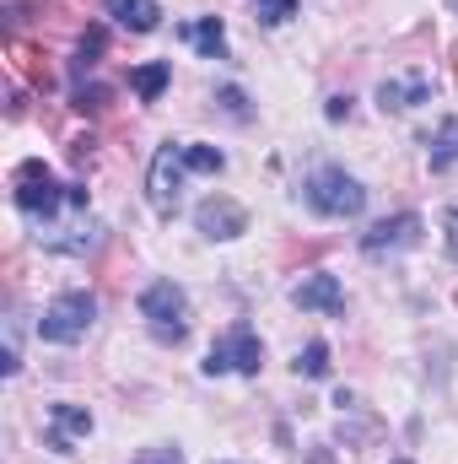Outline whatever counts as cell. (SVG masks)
Instances as JSON below:
<instances>
[{"label":"cell","instance_id":"2e32d148","mask_svg":"<svg viewBox=\"0 0 458 464\" xmlns=\"http://www.w3.org/2000/svg\"><path fill=\"white\" fill-rule=\"evenodd\" d=\"M335 362H329V341H308V351L297 356V378H329Z\"/></svg>","mask_w":458,"mask_h":464},{"label":"cell","instance_id":"cb8c5ba5","mask_svg":"<svg viewBox=\"0 0 458 464\" xmlns=\"http://www.w3.org/2000/svg\"><path fill=\"white\" fill-rule=\"evenodd\" d=\"M394 464H410V459H394Z\"/></svg>","mask_w":458,"mask_h":464},{"label":"cell","instance_id":"ffe728a7","mask_svg":"<svg viewBox=\"0 0 458 464\" xmlns=\"http://www.w3.org/2000/svg\"><path fill=\"white\" fill-rule=\"evenodd\" d=\"M216 103H222L232 119H248V98H243L237 87H222V92H216Z\"/></svg>","mask_w":458,"mask_h":464},{"label":"cell","instance_id":"9a60e30c","mask_svg":"<svg viewBox=\"0 0 458 464\" xmlns=\"http://www.w3.org/2000/svg\"><path fill=\"white\" fill-rule=\"evenodd\" d=\"M426 157H432V173L453 168L458 162V119H443V124H437V135L426 140Z\"/></svg>","mask_w":458,"mask_h":464},{"label":"cell","instance_id":"6da1fadb","mask_svg":"<svg viewBox=\"0 0 458 464\" xmlns=\"http://www.w3.org/2000/svg\"><path fill=\"white\" fill-rule=\"evenodd\" d=\"M302 200H308L319 217H329V222H350V217L367 211V189H361L345 168H313L308 184H302Z\"/></svg>","mask_w":458,"mask_h":464},{"label":"cell","instance_id":"e0dca14e","mask_svg":"<svg viewBox=\"0 0 458 464\" xmlns=\"http://www.w3.org/2000/svg\"><path fill=\"white\" fill-rule=\"evenodd\" d=\"M184 168H189V173H222V168H227V157H222L216 146H200V140H184Z\"/></svg>","mask_w":458,"mask_h":464},{"label":"cell","instance_id":"ac0fdd59","mask_svg":"<svg viewBox=\"0 0 458 464\" xmlns=\"http://www.w3.org/2000/svg\"><path fill=\"white\" fill-rule=\"evenodd\" d=\"M253 11H259V22H264V27H281V22H291V16H297V0H253Z\"/></svg>","mask_w":458,"mask_h":464},{"label":"cell","instance_id":"30bf717a","mask_svg":"<svg viewBox=\"0 0 458 464\" xmlns=\"http://www.w3.org/2000/svg\"><path fill=\"white\" fill-rule=\"evenodd\" d=\"M87 432H92V411H87V405H71V400H65V405L49 411V449H54V454H71Z\"/></svg>","mask_w":458,"mask_h":464},{"label":"cell","instance_id":"44dd1931","mask_svg":"<svg viewBox=\"0 0 458 464\" xmlns=\"http://www.w3.org/2000/svg\"><path fill=\"white\" fill-rule=\"evenodd\" d=\"M135 464H184V454H178L173 443H157V449H146Z\"/></svg>","mask_w":458,"mask_h":464},{"label":"cell","instance_id":"8fae6325","mask_svg":"<svg viewBox=\"0 0 458 464\" xmlns=\"http://www.w3.org/2000/svg\"><path fill=\"white\" fill-rule=\"evenodd\" d=\"M415 103H432V76H405V82H383L377 87V109L399 114V109H415Z\"/></svg>","mask_w":458,"mask_h":464},{"label":"cell","instance_id":"277c9868","mask_svg":"<svg viewBox=\"0 0 458 464\" xmlns=\"http://www.w3.org/2000/svg\"><path fill=\"white\" fill-rule=\"evenodd\" d=\"M11 200H16V211H22V217L49 222L60 206H71V184H60L43 162H22V168H16V179H11Z\"/></svg>","mask_w":458,"mask_h":464},{"label":"cell","instance_id":"d6986e66","mask_svg":"<svg viewBox=\"0 0 458 464\" xmlns=\"http://www.w3.org/2000/svg\"><path fill=\"white\" fill-rule=\"evenodd\" d=\"M98 54H103V27H92V33L81 38V49H76V65H92Z\"/></svg>","mask_w":458,"mask_h":464},{"label":"cell","instance_id":"7402d4cb","mask_svg":"<svg viewBox=\"0 0 458 464\" xmlns=\"http://www.w3.org/2000/svg\"><path fill=\"white\" fill-rule=\"evenodd\" d=\"M443 232H448V254L458 259V206L448 211V217H443Z\"/></svg>","mask_w":458,"mask_h":464},{"label":"cell","instance_id":"3957f363","mask_svg":"<svg viewBox=\"0 0 458 464\" xmlns=\"http://www.w3.org/2000/svg\"><path fill=\"white\" fill-rule=\"evenodd\" d=\"M92 319H98V297H92L87 286H76V292H60V297L43 308L38 335H43L49 346H76V341H87Z\"/></svg>","mask_w":458,"mask_h":464},{"label":"cell","instance_id":"5bb4252c","mask_svg":"<svg viewBox=\"0 0 458 464\" xmlns=\"http://www.w3.org/2000/svg\"><path fill=\"white\" fill-rule=\"evenodd\" d=\"M167 82H173V65H167V60H151V65H135V71H129V87H135L140 103H157V98L167 92Z\"/></svg>","mask_w":458,"mask_h":464},{"label":"cell","instance_id":"5b68a950","mask_svg":"<svg viewBox=\"0 0 458 464\" xmlns=\"http://www.w3.org/2000/svg\"><path fill=\"white\" fill-rule=\"evenodd\" d=\"M178 189H184V140H167L157 146L151 168H146V200L157 217H173L178 211Z\"/></svg>","mask_w":458,"mask_h":464},{"label":"cell","instance_id":"8992f818","mask_svg":"<svg viewBox=\"0 0 458 464\" xmlns=\"http://www.w3.org/2000/svg\"><path fill=\"white\" fill-rule=\"evenodd\" d=\"M259 367H264V346H259V335H253L248 324H232L227 335L211 346V356H205V372H211V378H222V372L259 378Z\"/></svg>","mask_w":458,"mask_h":464},{"label":"cell","instance_id":"ba28073f","mask_svg":"<svg viewBox=\"0 0 458 464\" xmlns=\"http://www.w3.org/2000/svg\"><path fill=\"white\" fill-rule=\"evenodd\" d=\"M195 227L205 232V237H243L248 232V211L237 206V200H227V195H211V200H200L195 206Z\"/></svg>","mask_w":458,"mask_h":464},{"label":"cell","instance_id":"52a82bcc","mask_svg":"<svg viewBox=\"0 0 458 464\" xmlns=\"http://www.w3.org/2000/svg\"><path fill=\"white\" fill-rule=\"evenodd\" d=\"M421 232H426V222H421L415 211L383 217V222H372V227L361 232V254H367V259H388V254H405V248H415V243H421Z\"/></svg>","mask_w":458,"mask_h":464},{"label":"cell","instance_id":"9c48e42d","mask_svg":"<svg viewBox=\"0 0 458 464\" xmlns=\"http://www.w3.org/2000/svg\"><path fill=\"white\" fill-rule=\"evenodd\" d=\"M291 303L302 308V314H345V292L335 276H324V270H313V276H302L297 286H291Z\"/></svg>","mask_w":458,"mask_h":464},{"label":"cell","instance_id":"603a6c76","mask_svg":"<svg viewBox=\"0 0 458 464\" xmlns=\"http://www.w3.org/2000/svg\"><path fill=\"white\" fill-rule=\"evenodd\" d=\"M329 119H350V98H329V109H324Z\"/></svg>","mask_w":458,"mask_h":464},{"label":"cell","instance_id":"7c38bea8","mask_svg":"<svg viewBox=\"0 0 458 464\" xmlns=\"http://www.w3.org/2000/svg\"><path fill=\"white\" fill-rule=\"evenodd\" d=\"M178 33H184V44H195L205 60H227V27H222V16H195V22H184Z\"/></svg>","mask_w":458,"mask_h":464},{"label":"cell","instance_id":"7a4b0ae2","mask_svg":"<svg viewBox=\"0 0 458 464\" xmlns=\"http://www.w3.org/2000/svg\"><path fill=\"white\" fill-rule=\"evenodd\" d=\"M135 308H140V319L151 324V335H157L162 346H178V341L189 335V297H184V286L151 281V286L135 297Z\"/></svg>","mask_w":458,"mask_h":464},{"label":"cell","instance_id":"4fadbf2b","mask_svg":"<svg viewBox=\"0 0 458 464\" xmlns=\"http://www.w3.org/2000/svg\"><path fill=\"white\" fill-rule=\"evenodd\" d=\"M103 11L114 16L119 27H129V33H157V22H162L157 0H103Z\"/></svg>","mask_w":458,"mask_h":464}]
</instances>
